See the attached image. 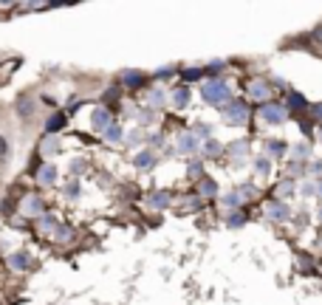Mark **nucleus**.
I'll return each mask as SVG.
<instances>
[{
	"label": "nucleus",
	"mask_w": 322,
	"mask_h": 305,
	"mask_svg": "<svg viewBox=\"0 0 322 305\" xmlns=\"http://www.w3.org/2000/svg\"><path fill=\"white\" fill-rule=\"evenodd\" d=\"M201 93H204V99H207L209 105H215V107L229 105V99H232V88L226 85L223 79H209V82H204Z\"/></svg>",
	"instance_id": "f257e3e1"
},
{
	"label": "nucleus",
	"mask_w": 322,
	"mask_h": 305,
	"mask_svg": "<svg viewBox=\"0 0 322 305\" xmlns=\"http://www.w3.org/2000/svg\"><path fill=\"white\" fill-rule=\"evenodd\" d=\"M221 113H223V121H226V125L240 128V125L249 121V105H246L243 99H235V102H229V105H223Z\"/></svg>",
	"instance_id": "f03ea898"
},
{
	"label": "nucleus",
	"mask_w": 322,
	"mask_h": 305,
	"mask_svg": "<svg viewBox=\"0 0 322 305\" xmlns=\"http://www.w3.org/2000/svg\"><path fill=\"white\" fill-rule=\"evenodd\" d=\"M257 116L263 121H269V125H283V121L288 119V107L286 105H274V102H266V105L257 110Z\"/></svg>",
	"instance_id": "7ed1b4c3"
},
{
	"label": "nucleus",
	"mask_w": 322,
	"mask_h": 305,
	"mask_svg": "<svg viewBox=\"0 0 322 305\" xmlns=\"http://www.w3.org/2000/svg\"><path fill=\"white\" fill-rule=\"evenodd\" d=\"M266 218L274 220V223H280V220L291 218V209H288L286 201H269V204H266Z\"/></svg>",
	"instance_id": "20e7f679"
},
{
	"label": "nucleus",
	"mask_w": 322,
	"mask_h": 305,
	"mask_svg": "<svg viewBox=\"0 0 322 305\" xmlns=\"http://www.w3.org/2000/svg\"><path fill=\"white\" fill-rule=\"evenodd\" d=\"M175 150H178V156H195V153H198V139H195V133H181L178 142H175Z\"/></svg>",
	"instance_id": "39448f33"
},
{
	"label": "nucleus",
	"mask_w": 322,
	"mask_h": 305,
	"mask_svg": "<svg viewBox=\"0 0 322 305\" xmlns=\"http://www.w3.org/2000/svg\"><path fill=\"white\" fill-rule=\"evenodd\" d=\"M246 93H249V96H251L254 102H266V99H269V93H272V88L266 85L263 79H254V82H249Z\"/></svg>",
	"instance_id": "423d86ee"
},
{
	"label": "nucleus",
	"mask_w": 322,
	"mask_h": 305,
	"mask_svg": "<svg viewBox=\"0 0 322 305\" xmlns=\"http://www.w3.org/2000/svg\"><path fill=\"white\" fill-rule=\"evenodd\" d=\"M113 125V119H110V110L107 107H99L96 113H93V130H99V133H105L107 128Z\"/></svg>",
	"instance_id": "0eeeda50"
},
{
	"label": "nucleus",
	"mask_w": 322,
	"mask_h": 305,
	"mask_svg": "<svg viewBox=\"0 0 322 305\" xmlns=\"http://www.w3.org/2000/svg\"><path fill=\"white\" fill-rule=\"evenodd\" d=\"M23 212H26V215H43L45 212L43 198H40V195H29V198H26V204H23Z\"/></svg>",
	"instance_id": "6e6552de"
},
{
	"label": "nucleus",
	"mask_w": 322,
	"mask_h": 305,
	"mask_svg": "<svg viewBox=\"0 0 322 305\" xmlns=\"http://www.w3.org/2000/svg\"><path fill=\"white\" fill-rule=\"evenodd\" d=\"M37 181L45 184V187H51L54 181H57V167H54V164H43V167L37 170Z\"/></svg>",
	"instance_id": "1a4fd4ad"
},
{
	"label": "nucleus",
	"mask_w": 322,
	"mask_h": 305,
	"mask_svg": "<svg viewBox=\"0 0 322 305\" xmlns=\"http://www.w3.org/2000/svg\"><path fill=\"white\" fill-rule=\"evenodd\" d=\"M229 153H232V161L235 164H243V156L246 153H249V142H246V139H237L235 144H229Z\"/></svg>",
	"instance_id": "9d476101"
},
{
	"label": "nucleus",
	"mask_w": 322,
	"mask_h": 305,
	"mask_svg": "<svg viewBox=\"0 0 322 305\" xmlns=\"http://www.w3.org/2000/svg\"><path fill=\"white\" fill-rule=\"evenodd\" d=\"M9 266L15 271H26L31 266V257H29V252H15V255L9 257Z\"/></svg>",
	"instance_id": "9b49d317"
},
{
	"label": "nucleus",
	"mask_w": 322,
	"mask_h": 305,
	"mask_svg": "<svg viewBox=\"0 0 322 305\" xmlns=\"http://www.w3.org/2000/svg\"><path fill=\"white\" fill-rule=\"evenodd\" d=\"M133 164H136L139 170H150L153 164H156V153H153V150H142V153H136Z\"/></svg>",
	"instance_id": "f8f14e48"
},
{
	"label": "nucleus",
	"mask_w": 322,
	"mask_h": 305,
	"mask_svg": "<svg viewBox=\"0 0 322 305\" xmlns=\"http://www.w3.org/2000/svg\"><path fill=\"white\" fill-rule=\"evenodd\" d=\"M172 105L178 107V110H184V107L189 105V88H186V85L175 88V91H172Z\"/></svg>",
	"instance_id": "ddd939ff"
},
{
	"label": "nucleus",
	"mask_w": 322,
	"mask_h": 305,
	"mask_svg": "<svg viewBox=\"0 0 322 305\" xmlns=\"http://www.w3.org/2000/svg\"><path fill=\"white\" fill-rule=\"evenodd\" d=\"M170 201H172V195L161 190V192H153L150 198H147V204H150L153 209H164V206H170Z\"/></svg>",
	"instance_id": "4468645a"
},
{
	"label": "nucleus",
	"mask_w": 322,
	"mask_h": 305,
	"mask_svg": "<svg viewBox=\"0 0 322 305\" xmlns=\"http://www.w3.org/2000/svg\"><path fill=\"white\" fill-rule=\"evenodd\" d=\"M235 195H237V201L243 204V201H249V198H257V187H254V184H237L235 187Z\"/></svg>",
	"instance_id": "2eb2a0df"
},
{
	"label": "nucleus",
	"mask_w": 322,
	"mask_h": 305,
	"mask_svg": "<svg viewBox=\"0 0 322 305\" xmlns=\"http://www.w3.org/2000/svg\"><path fill=\"white\" fill-rule=\"evenodd\" d=\"M102 139H105V142H110V144H122L124 142V133H122V128H119V125H110V128L105 130V133H102Z\"/></svg>",
	"instance_id": "dca6fc26"
},
{
	"label": "nucleus",
	"mask_w": 322,
	"mask_h": 305,
	"mask_svg": "<svg viewBox=\"0 0 322 305\" xmlns=\"http://www.w3.org/2000/svg\"><path fill=\"white\" fill-rule=\"evenodd\" d=\"M286 144H283V142H277V139H272V142H266V156H269V158H280V156H283V153H286Z\"/></svg>",
	"instance_id": "f3484780"
},
{
	"label": "nucleus",
	"mask_w": 322,
	"mask_h": 305,
	"mask_svg": "<svg viewBox=\"0 0 322 305\" xmlns=\"http://www.w3.org/2000/svg\"><path fill=\"white\" fill-rule=\"evenodd\" d=\"M122 82H124V85H130V88H139V85H144V74H139V71H124V74H122Z\"/></svg>",
	"instance_id": "a211bd4d"
},
{
	"label": "nucleus",
	"mask_w": 322,
	"mask_h": 305,
	"mask_svg": "<svg viewBox=\"0 0 322 305\" xmlns=\"http://www.w3.org/2000/svg\"><path fill=\"white\" fill-rule=\"evenodd\" d=\"M198 192H201V195H215V192H218V184H215L212 178H201V181H198Z\"/></svg>",
	"instance_id": "6ab92c4d"
},
{
	"label": "nucleus",
	"mask_w": 322,
	"mask_h": 305,
	"mask_svg": "<svg viewBox=\"0 0 322 305\" xmlns=\"http://www.w3.org/2000/svg\"><path fill=\"white\" fill-rule=\"evenodd\" d=\"M311 156V147H308V144H294L291 147V158H297V161H305V158Z\"/></svg>",
	"instance_id": "aec40b11"
},
{
	"label": "nucleus",
	"mask_w": 322,
	"mask_h": 305,
	"mask_svg": "<svg viewBox=\"0 0 322 305\" xmlns=\"http://www.w3.org/2000/svg\"><path fill=\"white\" fill-rule=\"evenodd\" d=\"M57 147H59L57 136H48V139L40 144V153H43V156H51V153H57Z\"/></svg>",
	"instance_id": "412c9836"
},
{
	"label": "nucleus",
	"mask_w": 322,
	"mask_h": 305,
	"mask_svg": "<svg viewBox=\"0 0 322 305\" xmlns=\"http://www.w3.org/2000/svg\"><path fill=\"white\" fill-rule=\"evenodd\" d=\"M57 226H59V220L54 218V215H40V229H43V232H54Z\"/></svg>",
	"instance_id": "4be33fe9"
},
{
	"label": "nucleus",
	"mask_w": 322,
	"mask_h": 305,
	"mask_svg": "<svg viewBox=\"0 0 322 305\" xmlns=\"http://www.w3.org/2000/svg\"><path fill=\"white\" fill-rule=\"evenodd\" d=\"M269 170H272V164H269V158H266V156L254 158V172H257V175H269Z\"/></svg>",
	"instance_id": "5701e85b"
},
{
	"label": "nucleus",
	"mask_w": 322,
	"mask_h": 305,
	"mask_svg": "<svg viewBox=\"0 0 322 305\" xmlns=\"http://www.w3.org/2000/svg\"><path fill=\"white\" fill-rule=\"evenodd\" d=\"M164 99H167V96H164V91H161V88H156V91L147 93V102H150L153 107H161V105H164Z\"/></svg>",
	"instance_id": "b1692460"
},
{
	"label": "nucleus",
	"mask_w": 322,
	"mask_h": 305,
	"mask_svg": "<svg viewBox=\"0 0 322 305\" xmlns=\"http://www.w3.org/2000/svg\"><path fill=\"white\" fill-rule=\"evenodd\" d=\"M274 192H277V198L283 201V198L288 195V192H294V178H286L283 184H277V190H274Z\"/></svg>",
	"instance_id": "393cba45"
},
{
	"label": "nucleus",
	"mask_w": 322,
	"mask_h": 305,
	"mask_svg": "<svg viewBox=\"0 0 322 305\" xmlns=\"http://www.w3.org/2000/svg\"><path fill=\"white\" fill-rule=\"evenodd\" d=\"M286 107H300V110H302V107H305V96L297 93V91H291V93H288V105Z\"/></svg>",
	"instance_id": "a878e982"
},
{
	"label": "nucleus",
	"mask_w": 322,
	"mask_h": 305,
	"mask_svg": "<svg viewBox=\"0 0 322 305\" xmlns=\"http://www.w3.org/2000/svg\"><path fill=\"white\" fill-rule=\"evenodd\" d=\"M62 125H65V116H62V113H57V116H51V119H48L45 130H48V136H54V130H57V128H62Z\"/></svg>",
	"instance_id": "bb28decb"
},
{
	"label": "nucleus",
	"mask_w": 322,
	"mask_h": 305,
	"mask_svg": "<svg viewBox=\"0 0 322 305\" xmlns=\"http://www.w3.org/2000/svg\"><path fill=\"white\" fill-rule=\"evenodd\" d=\"M71 234H74V229L65 226V223H59V226L54 229V237H57V240H71Z\"/></svg>",
	"instance_id": "cd10ccee"
},
{
	"label": "nucleus",
	"mask_w": 322,
	"mask_h": 305,
	"mask_svg": "<svg viewBox=\"0 0 322 305\" xmlns=\"http://www.w3.org/2000/svg\"><path fill=\"white\" fill-rule=\"evenodd\" d=\"M226 223H229V226H243V223H246V215L243 212H232L229 218H226Z\"/></svg>",
	"instance_id": "c85d7f7f"
},
{
	"label": "nucleus",
	"mask_w": 322,
	"mask_h": 305,
	"mask_svg": "<svg viewBox=\"0 0 322 305\" xmlns=\"http://www.w3.org/2000/svg\"><path fill=\"white\" fill-rule=\"evenodd\" d=\"M223 206H229V209H240V201H237L235 192H229V195H223Z\"/></svg>",
	"instance_id": "c756f323"
},
{
	"label": "nucleus",
	"mask_w": 322,
	"mask_h": 305,
	"mask_svg": "<svg viewBox=\"0 0 322 305\" xmlns=\"http://www.w3.org/2000/svg\"><path fill=\"white\" fill-rule=\"evenodd\" d=\"M204 150H207V156H221V153H223V147L218 142H207V147H204Z\"/></svg>",
	"instance_id": "7c9ffc66"
},
{
	"label": "nucleus",
	"mask_w": 322,
	"mask_h": 305,
	"mask_svg": "<svg viewBox=\"0 0 322 305\" xmlns=\"http://www.w3.org/2000/svg\"><path fill=\"white\" fill-rule=\"evenodd\" d=\"M209 136H212V130L207 125H195V139H209Z\"/></svg>",
	"instance_id": "2f4dec72"
},
{
	"label": "nucleus",
	"mask_w": 322,
	"mask_h": 305,
	"mask_svg": "<svg viewBox=\"0 0 322 305\" xmlns=\"http://www.w3.org/2000/svg\"><path fill=\"white\" fill-rule=\"evenodd\" d=\"M201 77H204V71H201V68H186V71H184L186 82H189V79H201Z\"/></svg>",
	"instance_id": "473e14b6"
},
{
	"label": "nucleus",
	"mask_w": 322,
	"mask_h": 305,
	"mask_svg": "<svg viewBox=\"0 0 322 305\" xmlns=\"http://www.w3.org/2000/svg\"><path fill=\"white\" fill-rule=\"evenodd\" d=\"M65 195H68V198H77L79 195V181H71V184L65 187Z\"/></svg>",
	"instance_id": "72a5a7b5"
},
{
	"label": "nucleus",
	"mask_w": 322,
	"mask_h": 305,
	"mask_svg": "<svg viewBox=\"0 0 322 305\" xmlns=\"http://www.w3.org/2000/svg\"><path fill=\"white\" fill-rule=\"evenodd\" d=\"M221 71H223V63H221V59H218V63H212L207 68V74H221Z\"/></svg>",
	"instance_id": "f704fd0d"
},
{
	"label": "nucleus",
	"mask_w": 322,
	"mask_h": 305,
	"mask_svg": "<svg viewBox=\"0 0 322 305\" xmlns=\"http://www.w3.org/2000/svg\"><path fill=\"white\" fill-rule=\"evenodd\" d=\"M311 116H314V119H319V121H322V102H319V105H314V110H311Z\"/></svg>",
	"instance_id": "c9c22d12"
},
{
	"label": "nucleus",
	"mask_w": 322,
	"mask_h": 305,
	"mask_svg": "<svg viewBox=\"0 0 322 305\" xmlns=\"http://www.w3.org/2000/svg\"><path fill=\"white\" fill-rule=\"evenodd\" d=\"M172 74H175V68H161V71H158V77H172Z\"/></svg>",
	"instance_id": "e433bc0d"
},
{
	"label": "nucleus",
	"mask_w": 322,
	"mask_h": 305,
	"mask_svg": "<svg viewBox=\"0 0 322 305\" xmlns=\"http://www.w3.org/2000/svg\"><path fill=\"white\" fill-rule=\"evenodd\" d=\"M82 167H85V161H74V164H71V170H74V172H79Z\"/></svg>",
	"instance_id": "4c0bfd02"
},
{
	"label": "nucleus",
	"mask_w": 322,
	"mask_h": 305,
	"mask_svg": "<svg viewBox=\"0 0 322 305\" xmlns=\"http://www.w3.org/2000/svg\"><path fill=\"white\" fill-rule=\"evenodd\" d=\"M0 156H6V139L0 136Z\"/></svg>",
	"instance_id": "58836bf2"
},
{
	"label": "nucleus",
	"mask_w": 322,
	"mask_h": 305,
	"mask_svg": "<svg viewBox=\"0 0 322 305\" xmlns=\"http://www.w3.org/2000/svg\"><path fill=\"white\" fill-rule=\"evenodd\" d=\"M314 172H322V161H314V167H311Z\"/></svg>",
	"instance_id": "ea45409f"
},
{
	"label": "nucleus",
	"mask_w": 322,
	"mask_h": 305,
	"mask_svg": "<svg viewBox=\"0 0 322 305\" xmlns=\"http://www.w3.org/2000/svg\"><path fill=\"white\" fill-rule=\"evenodd\" d=\"M316 192H319V195H322V178H319V181H316Z\"/></svg>",
	"instance_id": "a19ab883"
},
{
	"label": "nucleus",
	"mask_w": 322,
	"mask_h": 305,
	"mask_svg": "<svg viewBox=\"0 0 322 305\" xmlns=\"http://www.w3.org/2000/svg\"><path fill=\"white\" fill-rule=\"evenodd\" d=\"M319 220H322V206H319Z\"/></svg>",
	"instance_id": "79ce46f5"
},
{
	"label": "nucleus",
	"mask_w": 322,
	"mask_h": 305,
	"mask_svg": "<svg viewBox=\"0 0 322 305\" xmlns=\"http://www.w3.org/2000/svg\"><path fill=\"white\" fill-rule=\"evenodd\" d=\"M319 249H322V237H319Z\"/></svg>",
	"instance_id": "37998d69"
},
{
	"label": "nucleus",
	"mask_w": 322,
	"mask_h": 305,
	"mask_svg": "<svg viewBox=\"0 0 322 305\" xmlns=\"http://www.w3.org/2000/svg\"><path fill=\"white\" fill-rule=\"evenodd\" d=\"M319 139H322V133H319Z\"/></svg>",
	"instance_id": "c03bdc74"
}]
</instances>
